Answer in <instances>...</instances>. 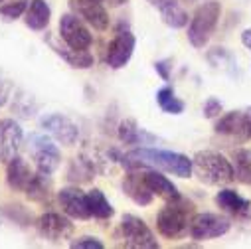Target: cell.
I'll list each match as a JSON object with an SVG mask.
<instances>
[{
	"mask_svg": "<svg viewBox=\"0 0 251 249\" xmlns=\"http://www.w3.org/2000/svg\"><path fill=\"white\" fill-rule=\"evenodd\" d=\"M0 2H4V0H0Z\"/></svg>",
	"mask_w": 251,
	"mask_h": 249,
	"instance_id": "8d00e7d4",
	"label": "cell"
},
{
	"mask_svg": "<svg viewBox=\"0 0 251 249\" xmlns=\"http://www.w3.org/2000/svg\"><path fill=\"white\" fill-rule=\"evenodd\" d=\"M22 141H24L22 127L14 119L0 121V160L10 162L14 156H18L22 149Z\"/></svg>",
	"mask_w": 251,
	"mask_h": 249,
	"instance_id": "4fadbf2b",
	"label": "cell"
},
{
	"mask_svg": "<svg viewBox=\"0 0 251 249\" xmlns=\"http://www.w3.org/2000/svg\"><path fill=\"white\" fill-rule=\"evenodd\" d=\"M32 170L28 162L20 156H14L10 162H6V184L14 192H26L28 184L32 180Z\"/></svg>",
	"mask_w": 251,
	"mask_h": 249,
	"instance_id": "ac0fdd59",
	"label": "cell"
},
{
	"mask_svg": "<svg viewBox=\"0 0 251 249\" xmlns=\"http://www.w3.org/2000/svg\"><path fill=\"white\" fill-rule=\"evenodd\" d=\"M143 176H145V182H147V186L151 188V192H152L154 196H160V198H164L166 202L180 198L178 188H176V186H174L164 174H160V172H156V170H147V172H143Z\"/></svg>",
	"mask_w": 251,
	"mask_h": 249,
	"instance_id": "44dd1931",
	"label": "cell"
},
{
	"mask_svg": "<svg viewBox=\"0 0 251 249\" xmlns=\"http://www.w3.org/2000/svg\"><path fill=\"white\" fill-rule=\"evenodd\" d=\"M154 70L158 72V75L162 79H168L170 77V68H168V61H156L154 64Z\"/></svg>",
	"mask_w": 251,
	"mask_h": 249,
	"instance_id": "d6a6232c",
	"label": "cell"
},
{
	"mask_svg": "<svg viewBox=\"0 0 251 249\" xmlns=\"http://www.w3.org/2000/svg\"><path fill=\"white\" fill-rule=\"evenodd\" d=\"M2 212H4L10 220L18 222L20 225H30V222H32V214H30L24 206H20V204H14V206H2Z\"/></svg>",
	"mask_w": 251,
	"mask_h": 249,
	"instance_id": "f546056e",
	"label": "cell"
},
{
	"mask_svg": "<svg viewBox=\"0 0 251 249\" xmlns=\"http://www.w3.org/2000/svg\"><path fill=\"white\" fill-rule=\"evenodd\" d=\"M149 2L158 8L162 22L170 28H184L188 24V14L186 10L176 2V0H149Z\"/></svg>",
	"mask_w": 251,
	"mask_h": 249,
	"instance_id": "ffe728a7",
	"label": "cell"
},
{
	"mask_svg": "<svg viewBox=\"0 0 251 249\" xmlns=\"http://www.w3.org/2000/svg\"><path fill=\"white\" fill-rule=\"evenodd\" d=\"M214 131L218 135H226L237 141L251 139V117L247 111H231L218 119Z\"/></svg>",
	"mask_w": 251,
	"mask_h": 249,
	"instance_id": "7c38bea8",
	"label": "cell"
},
{
	"mask_svg": "<svg viewBox=\"0 0 251 249\" xmlns=\"http://www.w3.org/2000/svg\"><path fill=\"white\" fill-rule=\"evenodd\" d=\"M192 172L196 178L210 186H222L235 180L233 164L220 152L214 150H200L192 158Z\"/></svg>",
	"mask_w": 251,
	"mask_h": 249,
	"instance_id": "3957f363",
	"label": "cell"
},
{
	"mask_svg": "<svg viewBox=\"0 0 251 249\" xmlns=\"http://www.w3.org/2000/svg\"><path fill=\"white\" fill-rule=\"evenodd\" d=\"M222 101L220 99H216V97H208L206 99V103H204V117L206 119H214V117H218L220 113H222Z\"/></svg>",
	"mask_w": 251,
	"mask_h": 249,
	"instance_id": "1f68e13d",
	"label": "cell"
},
{
	"mask_svg": "<svg viewBox=\"0 0 251 249\" xmlns=\"http://www.w3.org/2000/svg\"><path fill=\"white\" fill-rule=\"evenodd\" d=\"M40 127L50 133L55 141H59L61 145H66V147H74L79 139V129H77V124L66 117V115H61V113H50L46 117L40 119Z\"/></svg>",
	"mask_w": 251,
	"mask_h": 249,
	"instance_id": "ba28073f",
	"label": "cell"
},
{
	"mask_svg": "<svg viewBox=\"0 0 251 249\" xmlns=\"http://www.w3.org/2000/svg\"><path fill=\"white\" fill-rule=\"evenodd\" d=\"M119 231H121V239H123L125 247H131V249H158V241H156L152 229L139 216L125 214L121 218Z\"/></svg>",
	"mask_w": 251,
	"mask_h": 249,
	"instance_id": "5b68a950",
	"label": "cell"
},
{
	"mask_svg": "<svg viewBox=\"0 0 251 249\" xmlns=\"http://www.w3.org/2000/svg\"><path fill=\"white\" fill-rule=\"evenodd\" d=\"M111 154L127 170L147 166V168H158V170L170 172L178 178L192 176V158H188L186 154H180V152L158 150V149H135L127 154H121L119 150H111Z\"/></svg>",
	"mask_w": 251,
	"mask_h": 249,
	"instance_id": "6da1fadb",
	"label": "cell"
},
{
	"mask_svg": "<svg viewBox=\"0 0 251 249\" xmlns=\"http://www.w3.org/2000/svg\"><path fill=\"white\" fill-rule=\"evenodd\" d=\"M241 42H243L245 48L251 50V28H245V30L241 32Z\"/></svg>",
	"mask_w": 251,
	"mask_h": 249,
	"instance_id": "836d02e7",
	"label": "cell"
},
{
	"mask_svg": "<svg viewBox=\"0 0 251 249\" xmlns=\"http://www.w3.org/2000/svg\"><path fill=\"white\" fill-rule=\"evenodd\" d=\"M216 204L218 208H222L226 214L235 216V218H249L251 216V202L241 198L235 190H220L216 196Z\"/></svg>",
	"mask_w": 251,
	"mask_h": 249,
	"instance_id": "d6986e66",
	"label": "cell"
},
{
	"mask_svg": "<svg viewBox=\"0 0 251 249\" xmlns=\"http://www.w3.org/2000/svg\"><path fill=\"white\" fill-rule=\"evenodd\" d=\"M233 174L241 184H251V150L239 149L233 154Z\"/></svg>",
	"mask_w": 251,
	"mask_h": 249,
	"instance_id": "484cf974",
	"label": "cell"
},
{
	"mask_svg": "<svg viewBox=\"0 0 251 249\" xmlns=\"http://www.w3.org/2000/svg\"><path fill=\"white\" fill-rule=\"evenodd\" d=\"M137 46V38L135 34H131L129 30L125 32H117V36L109 42L107 46V53H105V64L111 70H121L129 64V59L133 57Z\"/></svg>",
	"mask_w": 251,
	"mask_h": 249,
	"instance_id": "30bf717a",
	"label": "cell"
},
{
	"mask_svg": "<svg viewBox=\"0 0 251 249\" xmlns=\"http://www.w3.org/2000/svg\"><path fill=\"white\" fill-rule=\"evenodd\" d=\"M101 2L103 0H70V8L83 22L103 32L109 28V14Z\"/></svg>",
	"mask_w": 251,
	"mask_h": 249,
	"instance_id": "5bb4252c",
	"label": "cell"
},
{
	"mask_svg": "<svg viewBox=\"0 0 251 249\" xmlns=\"http://www.w3.org/2000/svg\"><path fill=\"white\" fill-rule=\"evenodd\" d=\"M57 200H59L61 210L66 212V216H70L74 220H89L93 216L91 214V206H89V196L83 190H79L77 186L75 188L59 190Z\"/></svg>",
	"mask_w": 251,
	"mask_h": 249,
	"instance_id": "9a60e30c",
	"label": "cell"
},
{
	"mask_svg": "<svg viewBox=\"0 0 251 249\" xmlns=\"http://www.w3.org/2000/svg\"><path fill=\"white\" fill-rule=\"evenodd\" d=\"M50 18H51V8L46 0H30L26 8V18H24L30 30H36V32L46 30L50 24Z\"/></svg>",
	"mask_w": 251,
	"mask_h": 249,
	"instance_id": "7402d4cb",
	"label": "cell"
},
{
	"mask_svg": "<svg viewBox=\"0 0 251 249\" xmlns=\"http://www.w3.org/2000/svg\"><path fill=\"white\" fill-rule=\"evenodd\" d=\"M59 36L74 50H89V46L93 44V36L89 32V28L74 12L61 16V20H59Z\"/></svg>",
	"mask_w": 251,
	"mask_h": 249,
	"instance_id": "9c48e42d",
	"label": "cell"
},
{
	"mask_svg": "<svg viewBox=\"0 0 251 249\" xmlns=\"http://www.w3.org/2000/svg\"><path fill=\"white\" fill-rule=\"evenodd\" d=\"M123 192L127 194L137 206H149L152 202V198H154V194L151 192V188L145 182L143 172H135V170H129V174L125 176Z\"/></svg>",
	"mask_w": 251,
	"mask_h": 249,
	"instance_id": "2e32d148",
	"label": "cell"
},
{
	"mask_svg": "<svg viewBox=\"0 0 251 249\" xmlns=\"http://www.w3.org/2000/svg\"><path fill=\"white\" fill-rule=\"evenodd\" d=\"M95 174V166L91 160L85 158H75L68 170V178L74 182H89Z\"/></svg>",
	"mask_w": 251,
	"mask_h": 249,
	"instance_id": "83f0119b",
	"label": "cell"
},
{
	"mask_svg": "<svg viewBox=\"0 0 251 249\" xmlns=\"http://www.w3.org/2000/svg\"><path fill=\"white\" fill-rule=\"evenodd\" d=\"M50 194H51V180H50V174H44V172H38L32 176L28 188H26V196L32 200V202H48L50 200Z\"/></svg>",
	"mask_w": 251,
	"mask_h": 249,
	"instance_id": "cb8c5ba5",
	"label": "cell"
},
{
	"mask_svg": "<svg viewBox=\"0 0 251 249\" xmlns=\"http://www.w3.org/2000/svg\"><path fill=\"white\" fill-rule=\"evenodd\" d=\"M194 216V204L186 198L168 200V204L156 216V229L166 239H178L188 233L190 220Z\"/></svg>",
	"mask_w": 251,
	"mask_h": 249,
	"instance_id": "7a4b0ae2",
	"label": "cell"
},
{
	"mask_svg": "<svg viewBox=\"0 0 251 249\" xmlns=\"http://www.w3.org/2000/svg\"><path fill=\"white\" fill-rule=\"evenodd\" d=\"M245 111H247V113H249V117H251V107H249V109H245Z\"/></svg>",
	"mask_w": 251,
	"mask_h": 249,
	"instance_id": "d590c367",
	"label": "cell"
},
{
	"mask_svg": "<svg viewBox=\"0 0 251 249\" xmlns=\"http://www.w3.org/2000/svg\"><path fill=\"white\" fill-rule=\"evenodd\" d=\"M156 103L168 115H180V113H184V107H186L184 101H180L174 95V89L170 85H164V87H160L156 91Z\"/></svg>",
	"mask_w": 251,
	"mask_h": 249,
	"instance_id": "d4e9b609",
	"label": "cell"
},
{
	"mask_svg": "<svg viewBox=\"0 0 251 249\" xmlns=\"http://www.w3.org/2000/svg\"><path fill=\"white\" fill-rule=\"evenodd\" d=\"M192 2H196V0H192Z\"/></svg>",
	"mask_w": 251,
	"mask_h": 249,
	"instance_id": "74e56055",
	"label": "cell"
},
{
	"mask_svg": "<svg viewBox=\"0 0 251 249\" xmlns=\"http://www.w3.org/2000/svg\"><path fill=\"white\" fill-rule=\"evenodd\" d=\"M231 229V222L226 216L220 214H194L190 220V227H188V233H190L192 239L196 241H208V239H216L226 235Z\"/></svg>",
	"mask_w": 251,
	"mask_h": 249,
	"instance_id": "52a82bcc",
	"label": "cell"
},
{
	"mask_svg": "<svg viewBox=\"0 0 251 249\" xmlns=\"http://www.w3.org/2000/svg\"><path fill=\"white\" fill-rule=\"evenodd\" d=\"M220 14H222V4L216 2V0H208L202 6H198V10L190 20V26H188V42L198 50L204 48L218 26Z\"/></svg>",
	"mask_w": 251,
	"mask_h": 249,
	"instance_id": "277c9868",
	"label": "cell"
},
{
	"mask_svg": "<svg viewBox=\"0 0 251 249\" xmlns=\"http://www.w3.org/2000/svg\"><path fill=\"white\" fill-rule=\"evenodd\" d=\"M48 44L51 46V50L61 57V59H66L68 61V66H72L74 70H89L91 66H93V55L87 51V50H74V48H70L66 42H64V46L61 44H57L51 36H48Z\"/></svg>",
	"mask_w": 251,
	"mask_h": 249,
	"instance_id": "e0dca14e",
	"label": "cell"
},
{
	"mask_svg": "<svg viewBox=\"0 0 251 249\" xmlns=\"http://www.w3.org/2000/svg\"><path fill=\"white\" fill-rule=\"evenodd\" d=\"M123 2H127V0H113V4H123Z\"/></svg>",
	"mask_w": 251,
	"mask_h": 249,
	"instance_id": "e575fe53",
	"label": "cell"
},
{
	"mask_svg": "<svg viewBox=\"0 0 251 249\" xmlns=\"http://www.w3.org/2000/svg\"><path fill=\"white\" fill-rule=\"evenodd\" d=\"M87 196H89V206H91L93 218H97V220H109V218H113L115 210H113V206L109 204V200L105 198V194L101 190L93 188L91 192H87Z\"/></svg>",
	"mask_w": 251,
	"mask_h": 249,
	"instance_id": "4316f807",
	"label": "cell"
},
{
	"mask_svg": "<svg viewBox=\"0 0 251 249\" xmlns=\"http://www.w3.org/2000/svg\"><path fill=\"white\" fill-rule=\"evenodd\" d=\"M36 227L40 231L42 237H46L51 243H59V241H66L74 235V224L70 218L55 214V212H46L38 218Z\"/></svg>",
	"mask_w": 251,
	"mask_h": 249,
	"instance_id": "8fae6325",
	"label": "cell"
},
{
	"mask_svg": "<svg viewBox=\"0 0 251 249\" xmlns=\"http://www.w3.org/2000/svg\"><path fill=\"white\" fill-rule=\"evenodd\" d=\"M26 8H28V0H12V2L0 4V16L6 22H12L18 20L22 14H26Z\"/></svg>",
	"mask_w": 251,
	"mask_h": 249,
	"instance_id": "f1b7e54d",
	"label": "cell"
},
{
	"mask_svg": "<svg viewBox=\"0 0 251 249\" xmlns=\"http://www.w3.org/2000/svg\"><path fill=\"white\" fill-rule=\"evenodd\" d=\"M74 249H103V241L99 237H93V235H83V237H77L70 243Z\"/></svg>",
	"mask_w": 251,
	"mask_h": 249,
	"instance_id": "4dcf8cb0",
	"label": "cell"
},
{
	"mask_svg": "<svg viewBox=\"0 0 251 249\" xmlns=\"http://www.w3.org/2000/svg\"><path fill=\"white\" fill-rule=\"evenodd\" d=\"M28 152L36 162L38 172L44 174H53L59 168L61 162V152L59 149L51 143V139H48L46 135L40 133H32L28 137Z\"/></svg>",
	"mask_w": 251,
	"mask_h": 249,
	"instance_id": "8992f818",
	"label": "cell"
},
{
	"mask_svg": "<svg viewBox=\"0 0 251 249\" xmlns=\"http://www.w3.org/2000/svg\"><path fill=\"white\" fill-rule=\"evenodd\" d=\"M119 141L123 145H145V141H154V137L139 129L135 119H125L119 123Z\"/></svg>",
	"mask_w": 251,
	"mask_h": 249,
	"instance_id": "603a6c76",
	"label": "cell"
}]
</instances>
